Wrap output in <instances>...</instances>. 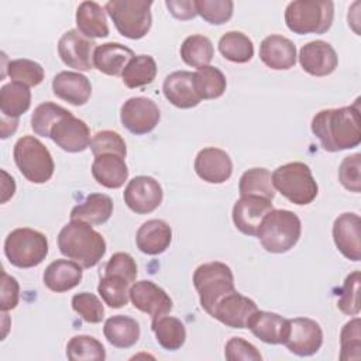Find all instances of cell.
Here are the masks:
<instances>
[{"mask_svg":"<svg viewBox=\"0 0 361 361\" xmlns=\"http://www.w3.org/2000/svg\"><path fill=\"white\" fill-rule=\"evenodd\" d=\"M358 102L360 100L353 106L320 110L313 116L310 128L324 151L337 152L360 145L361 130Z\"/></svg>","mask_w":361,"mask_h":361,"instance_id":"obj_1","label":"cell"},{"mask_svg":"<svg viewBox=\"0 0 361 361\" xmlns=\"http://www.w3.org/2000/svg\"><path fill=\"white\" fill-rule=\"evenodd\" d=\"M58 248L62 255L78 262L82 268H92L106 254V241L92 224L71 220L58 234Z\"/></svg>","mask_w":361,"mask_h":361,"instance_id":"obj_2","label":"cell"},{"mask_svg":"<svg viewBox=\"0 0 361 361\" xmlns=\"http://www.w3.org/2000/svg\"><path fill=\"white\" fill-rule=\"evenodd\" d=\"M300 219L290 210L272 209L262 219L257 235L265 251L282 254L296 245L300 238Z\"/></svg>","mask_w":361,"mask_h":361,"instance_id":"obj_3","label":"cell"},{"mask_svg":"<svg viewBox=\"0 0 361 361\" xmlns=\"http://www.w3.org/2000/svg\"><path fill=\"white\" fill-rule=\"evenodd\" d=\"M334 18V4L330 0H295L286 6V27L299 35L324 34Z\"/></svg>","mask_w":361,"mask_h":361,"instance_id":"obj_4","label":"cell"},{"mask_svg":"<svg viewBox=\"0 0 361 361\" xmlns=\"http://www.w3.org/2000/svg\"><path fill=\"white\" fill-rule=\"evenodd\" d=\"M193 286L202 309L209 314L221 298L235 290L231 268L220 261L199 265L193 272Z\"/></svg>","mask_w":361,"mask_h":361,"instance_id":"obj_5","label":"cell"},{"mask_svg":"<svg viewBox=\"0 0 361 361\" xmlns=\"http://www.w3.org/2000/svg\"><path fill=\"white\" fill-rule=\"evenodd\" d=\"M271 176L275 190L298 206L312 203L319 193V186L312 175V171L303 162H289L281 165Z\"/></svg>","mask_w":361,"mask_h":361,"instance_id":"obj_6","label":"cell"},{"mask_svg":"<svg viewBox=\"0 0 361 361\" xmlns=\"http://www.w3.org/2000/svg\"><path fill=\"white\" fill-rule=\"evenodd\" d=\"M13 157L21 175L32 183H45L54 175L55 164L49 149L32 135L17 140Z\"/></svg>","mask_w":361,"mask_h":361,"instance_id":"obj_7","label":"cell"},{"mask_svg":"<svg viewBox=\"0 0 361 361\" xmlns=\"http://www.w3.org/2000/svg\"><path fill=\"white\" fill-rule=\"evenodd\" d=\"M151 0H110L104 10L123 37L140 39L151 28Z\"/></svg>","mask_w":361,"mask_h":361,"instance_id":"obj_8","label":"cell"},{"mask_svg":"<svg viewBox=\"0 0 361 361\" xmlns=\"http://www.w3.org/2000/svg\"><path fill=\"white\" fill-rule=\"evenodd\" d=\"M4 254L8 262L17 268H32L39 265L48 255V240L45 234L21 227L13 230L4 241Z\"/></svg>","mask_w":361,"mask_h":361,"instance_id":"obj_9","label":"cell"},{"mask_svg":"<svg viewBox=\"0 0 361 361\" xmlns=\"http://www.w3.org/2000/svg\"><path fill=\"white\" fill-rule=\"evenodd\" d=\"M282 344L299 357L313 355L323 344L322 327L307 317L288 319V331Z\"/></svg>","mask_w":361,"mask_h":361,"instance_id":"obj_10","label":"cell"},{"mask_svg":"<svg viewBox=\"0 0 361 361\" xmlns=\"http://www.w3.org/2000/svg\"><path fill=\"white\" fill-rule=\"evenodd\" d=\"M161 113L155 102L148 97H130L120 110V120L124 128L135 135L151 133L159 123Z\"/></svg>","mask_w":361,"mask_h":361,"instance_id":"obj_11","label":"cell"},{"mask_svg":"<svg viewBox=\"0 0 361 361\" xmlns=\"http://www.w3.org/2000/svg\"><path fill=\"white\" fill-rule=\"evenodd\" d=\"M123 197L131 212L148 214L162 203L164 192L158 180L151 176L140 175L127 183Z\"/></svg>","mask_w":361,"mask_h":361,"instance_id":"obj_12","label":"cell"},{"mask_svg":"<svg viewBox=\"0 0 361 361\" xmlns=\"http://www.w3.org/2000/svg\"><path fill=\"white\" fill-rule=\"evenodd\" d=\"M96 42L78 30H69L58 41V54L62 62L76 71H90L93 68V54Z\"/></svg>","mask_w":361,"mask_h":361,"instance_id":"obj_13","label":"cell"},{"mask_svg":"<svg viewBox=\"0 0 361 361\" xmlns=\"http://www.w3.org/2000/svg\"><path fill=\"white\" fill-rule=\"evenodd\" d=\"M130 300L135 309L149 314L152 319L168 314L172 310L169 295L152 281H138L130 288Z\"/></svg>","mask_w":361,"mask_h":361,"instance_id":"obj_14","label":"cell"},{"mask_svg":"<svg viewBox=\"0 0 361 361\" xmlns=\"http://www.w3.org/2000/svg\"><path fill=\"white\" fill-rule=\"evenodd\" d=\"M272 209L271 199L254 195L241 196L233 206V223L243 234L257 235L262 219Z\"/></svg>","mask_w":361,"mask_h":361,"instance_id":"obj_15","label":"cell"},{"mask_svg":"<svg viewBox=\"0 0 361 361\" xmlns=\"http://www.w3.org/2000/svg\"><path fill=\"white\" fill-rule=\"evenodd\" d=\"M257 310L258 307L252 299L234 290L217 302L210 316L227 327L245 329Z\"/></svg>","mask_w":361,"mask_h":361,"instance_id":"obj_16","label":"cell"},{"mask_svg":"<svg viewBox=\"0 0 361 361\" xmlns=\"http://www.w3.org/2000/svg\"><path fill=\"white\" fill-rule=\"evenodd\" d=\"M49 138L66 152H82L90 145V130L87 124L72 113L62 117L49 133Z\"/></svg>","mask_w":361,"mask_h":361,"instance_id":"obj_17","label":"cell"},{"mask_svg":"<svg viewBox=\"0 0 361 361\" xmlns=\"http://www.w3.org/2000/svg\"><path fill=\"white\" fill-rule=\"evenodd\" d=\"M299 63L302 69L312 76H327L336 71L338 56L329 42L316 39L300 48Z\"/></svg>","mask_w":361,"mask_h":361,"instance_id":"obj_18","label":"cell"},{"mask_svg":"<svg viewBox=\"0 0 361 361\" xmlns=\"http://www.w3.org/2000/svg\"><path fill=\"white\" fill-rule=\"evenodd\" d=\"M195 172L207 183H224L233 173V162L226 151L207 147L197 152L195 158Z\"/></svg>","mask_w":361,"mask_h":361,"instance_id":"obj_19","label":"cell"},{"mask_svg":"<svg viewBox=\"0 0 361 361\" xmlns=\"http://www.w3.org/2000/svg\"><path fill=\"white\" fill-rule=\"evenodd\" d=\"M333 240L337 250L351 261L361 259V219L355 213L340 214L333 224Z\"/></svg>","mask_w":361,"mask_h":361,"instance_id":"obj_20","label":"cell"},{"mask_svg":"<svg viewBox=\"0 0 361 361\" xmlns=\"http://www.w3.org/2000/svg\"><path fill=\"white\" fill-rule=\"evenodd\" d=\"M259 59L275 71L290 69L296 63V47L286 37L268 35L259 45Z\"/></svg>","mask_w":361,"mask_h":361,"instance_id":"obj_21","label":"cell"},{"mask_svg":"<svg viewBox=\"0 0 361 361\" xmlns=\"http://www.w3.org/2000/svg\"><path fill=\"white\" fill-rule=\"evenodd\" d=\"M52 92L56 97L72 106H82L90 99L92 85L89 79L79 72L62 71L52 79Z\"/></svg>","mask_w":361,"mask_h":361,"instance_id":"obj_22","label":"cell"},{"mask_svg":"<svg viewBox=\"0 0 361 361\" xmlns=\"http://www.w3.org/2000/svg\"><path fill=\"white\" fill-rule=\"evenodd\" d=\"M172 241L171 226L161 220L152 219L147 220L140 226L135 233L137 248L147 255H158L169 248Z\"/></svg>","mask_w":361,"mask_h":361,"instance_id":"obj_23","label":"cell"},{"mask_svg":"<svg viewBox=\"0 0 361 361\" xmlns=\"http://www.w3.org/2000/svg\"><path fill=\"white\" fill-rule=\"evenodd\" d=\"M193 73L176 71L168 75L162 85L166 100L178 109H192L200 103V97L193 89Z\"/></svg>","mask_w":361,"mask_h":361,"instance_id":"obj_24","label":"cell"},{"mask_svg":"<svg viewBox=\"0 0 361 361\" xmlns=\"http://www.w3.org/2000/svg\"><path fill=\"white\" fill-rule=\"evenodd\" d=\"M82 267L72 259H55L44 271V285L56 293L66 292L78 286L82 281Z\"/></svg>","mask_w":361,"mask_h":361,"instance_id":"obj_25","label":"cell"},{"mask_svg":"<svg viewBox=\"0 0 361 361\" xmlns=\"http://www.w3.org/2000/svg\"><path fill=\"white\" fill-rule=\"evenodd\" d=\"M92 175L99 185L107 189H118L128 178V168L123 157L116 154H100L94 157Z\"/></svg>","mask_w":361,"mask_h":361,"instance_id":"obj_26","label":"cell"},{"mask_svg":"<svg viewBox=\"0 0 361 361\" xmlns=\"http://www.w3.org/2000/svg\"><path fill=\"white\" fill-rule=\"evenodd\" d=\"M247 327L267 344H282L288 331V319L274 312L257 310L248 320Z\"/></svg>","mask_w":361,"mask_h":361,"instance_id":"obj_27","label":"cell"},{"mask_svg":"<svg viewBox=\"0 0 361 361\" xmlns=\"http://www.w3.org/2000/svg\"><path fill=\"white\" fill-rule=\"evenodd\" d=\"M134 56V52L128 47L118 42H106L96 47L93 65L104 75L118 76Z\"/></svg>","mask_w":361,"mask_h":361,"instance_id":"obj_28","label":"cell"},{"mask_svg":"<svg viewBox=\"0 0 361 361\" xmlns=\"http://www.w3.org/2000/svg\"><path fill=\"white\" fill-rule=\"evenodd\" d=\"M103 334L113 347L130 348L140 338V323L130 316L116 314L104 322Z\"/></svg>","mask_w":361,"mask_h":361,"instance_id":"obj_29","label":"cell"},{"mask_svg":"<svg viewBox=\"0 0 361 361\" xmlns=\"http://www.w3.org/2000/svg\"><path fill=\"white\" fill-rule=\"evenodd\" d=\"M78 31L87 38H104L109 35L106 10L96 1H82L76 10Z\"/></svg>","mask_w":361,"mask_h":361,"instance_id":"obj_30","label":"cell"},{"mask_svg":"<svg viewBox=\"0 0 361 361\" xmlns=\"http://www.w3.org/2000/svg\"><path fill=\"white\" fill-rule=\"evenodd\" d=\"M113 214V200L104 193H90L71 210V220H80L89 224H103Z\"/></svg>","mask_w":361,"mask_h":361,"instance_id":"obj_31","label":"cell"},{"mask_svg":"<svg viewBox=\"0 0 361 361\" xmlns=\"http://www.w3.org/2000/svg\"><path fill=\"white\" fill-rule=\"evenodd\" d=\"M31 106V90L20 82H8L0 89V110L1 116L18 118Z\"/></svg>","mask_w":361,"mask_h":361,"instance_id":"obj_32","label":"cell"},{"mask_svg":"<svg viewBox=\"0 0 361 361\" xmlns=\"http://www.w3.org/2000/svg\"><path fill=\"white\" fill-rule=\"evenodd\" d=\"M151 330L155 334L158 344L169 351L179 350L186 340L185 324L173 316H161L152 319Z\"/></svg>","mask_w":361,"mask_h":361,"instance_id":"obj_33","label":"cell"},{"mask_svg":"<svg viewBox=\"0 0 361 361\" xmlns=\"http://www.w3.org/2000/svg\"><path fill=\"white\" fill-rule=\"evenodd\" d=\"M193 89L200 100H210L223 96L227 80L224 73L216 66H202L193 72Z\"/></svg>","mask_w":361,"mask_h":361,"instance_id":"obj_34","label":"cell"},{"mask_svg":"<svg viewBox=\"0 0 361 361\" xmlns=\"http://www.w3.org/2000/svg\"><path fill=\"white\" fill-rule=\"evenodd\" d=\"M157 76V62L151 55H135L121 73L123 83L130 87H141L149 85Z\"/></svg>","mask_w":361,"mask_h":361,"instance_id":"obj_35","label":"cell"},{"mask_svg":"<svg viewBox=\"0 0 361 361\" xmlns=\"http://www.w3.org/2000/svg\"><path fill=\"white\" fill-rule=\"evenodd\" d=\"M214 55L212 41L200 34L189 35L180 45V58L182 61L192 68L207 66Z\"/></svg>","mask_w":361,"mask_h":361,"instance_id":"obj_36","label":"cell"},{"mask_svg":"<svg viewBox=\"0 0 361 361\" xmlns=\"http://www.w3.org/2000/svg\"><path fill=\"white\" fill-rule=\"evenodd\" d=\"M219 51L230 62L245 63L254 56V44L240 31H227L219 39Z\"/></svg>","mask_w":361,"mask_h":361,"instance_id":"obj_37","label":"cell"},{"mask_svg":"<svg viewBox=\"0 0 361 361\" xmlns=\"http://www.w3.org/2000/svg\"><path fill=\"white\" fill-rule=\"evenodd\" d=\"M240 196L254 195L267 199L275 197V188L272 185L271 172L265 168H251L245 171L238 182Z\"/></svg>","mask_w":361,"mask_h":361,"instance_id":"obj_38","label":"cell"},{"mask_svg":"<svg viewBox=\"0 0 361 361\" xmlns=\"http://www.w3.org/2000/svg\"><path fill=\"white\" fill-rule=\"evenodd\" d=\"M66 357L71 361H104L106 350L97 338L79 334L68 341Z\"/></svg>","mask_w":361,"mask_h":361,"instance_id":"obj_39","label":"cell"},{"mask_svg":"<svg viewBox=\"0 0 361 361\" xmlns=\"http://www.w3.org/2000/svg\"><path fill=\"white\" fill-rule=\"evenodd\" d=\"M130 282L118 275L104 274L97 285L103 302L111 309H120L130 300Z\"/></svg>","mask_w":361,"mask_h":361,"instance_id":"obj_40","label":"cell"},{"mask_svg":"<svg viewBox=\"0 0 361 361\" xmlns=\"http://www.w3.org/2000/svg\"><path fill=\"white\" fill-rule=\"evenodd\" d=\"M69 114H71V111L63 109L59 104H55L51 102L41 103L34 109V113L31 116V128L37 135L49 138L51 128L62 117H66Z\"/></svg>","mask_w":361,"mask_h":361,"instance_id":"obj_41","label":"cell"},{"mask_svg":"<svg viewBox=\"0 0 361 361\" xmlns=\"http://www.w3.org/2000/svg\"><path fill=\"white\" fill-rule=\"evenodd\" d=\"M7 75L11 80L32 87L38 86L44 80V68L35 61L21 58L8 62Z\"/></svg>","mask_w":361,"mask_h":361,"instance_id":"obj_42","label":"cell"},{"mask_svg":"<svg viewBox=\"0 0 361 361\" xmlns=\"http://www.w3.org/2000/svg\"><path fill=\"white\" fill-rule=\"evenodd\" d=\"M340 360H360L361 357V320L354 317L347 322L340 331Z\"/></svg>","mask_w":361,"mask_h":361,"instance_id":"obj_43","label":"cell"},{"mask_svg":"<svg viewBox=\"0 0 361 361\" xmlns=\"http://www.w3.org/2000/svg\"><path fill=\"white\" fill-rule=\"evenodd\" d=\"M197 14L210 24L220 25L233 16L234 3L231 0H195Z\"/></svg>","mask_w":361,"mask_h":361,"instance_id":"obj_44","label":"cell"},{"mask_svg":"<svg viewBox=\"0 0 361 361\" xmlns=\"http://www.w3.org/2000/svg\"><path fill=\"white\" fill-rule=\"evenodd\" d=\"M72 309L86 322V323H100L104 317V307L102 300L90 292H80L72 298Z\"/></svg>","mask_w":361,"mask_h":361,"instance_id":"obj_45","label":"cell"},{"mask_svg":"<svg viewBox=\"0 0 361 361\" xmlns=\"http://www.w3.org/2000/svg\"><path fill=\"white\" fill-rule=\"evenodd\" d=\"M89 147L94 157L100 154H116L126 158L127 155V147L123 137L111 130L97 131L92 137Z\"/></svg>","mask_w":361,"mask_h":361,"instance_id":"obj_46","label":"cell"},{"mask_svg":"<svg viewBox=\"0 0 361 361\" xmlns=\"http://www.w3.org/2000/svg\"><path fill=\"white\" fill-rule=\"evenodd\" d=\"M360 271H354L347 275L343 283L337 307L344 314L357 316L360 313Z\"/></svg>","mask_w":361,"mask_h":361,"instance_id":"obj_47","label":"cell"},{"mask_svg":"<svg viewBox=\"0 0 361 361\" xmlns=\"http://www.w3.org/2000/svg\"><path fill=\"white\" fill-rule=\"evenodd\" d=\"M361 155L353 154L345 157L338 166V180L350 192H361Z\"/></svg>","mask_w":361,"mask_h":361,"instance_id":"obj_48","label":"cell"},{"mask_svg":"<svg viewBox=\"0 0 361 361\" xmlns=\"http://www.w3.org/2000/svg\"><path fill=\"white\" fill-rule=\"evenodd\" d=\"M104 274L118 275L126 281H128L130 283H134L137 278V264L130 254L116 252L107 261L104 267Z\"/></svg>","mask_w":361,"mask_h":361,"instance_id":"obj_49","label":"cell"},{"mask_svg":"<svg viewBox=\"0 0 361 361\" xmlns=\"http://www.w3.org/2000/svg\"><path fill=\"white\" fill-rule=\"evenodd\" d=\"M224 357L228 361H261L262 355L257 350V347L241 337H233L226 343L224 347Z\"/></svg>","mask_w":361,"mask_h":361,"instance_id":"obj_50","label":"cell"},{"mask_svg":"<svg viewBox=\"0 0 361 361\" xmlns=\"http://www.w3.org/2000/svg\"><path fill=\"white\" fill-rule=\"evenodd\" d=\"M18 299H20V286L17 279L3 271L1 272V299H0L1 312L14 309L18 305Z\"/></svg>","mask_w":361,"mask_h":361,"instance_id":"obj_51","label":"cell"},{"mask_svg":"<svg viewBox=\"0 0 361 361\" xmlns=\"http://www.w3.org/2000/svg\"><path fill=\"white\" fill-rule=\"evenodd\" d=\"M165 6L178 20H190L197 16L195 0H166Z\"/></svg>","mask_w":361,"mask_h":361,"instance_id":"obj_52","label":"cell"},{"mask_svg":"<svg viewBox=\"0 0 361 361\" xmlns=\"http://www.w3.org/2000/svg\"><path fill=\"white\" fill-rule=\"evenodd\" d=\"M18 126V118H10L6 116H1V138H7L11 135Z\"/></svg>","mask_w":361,"mask_h":361,"instance_id":"obj_53","label":"cell"}]
</instances>
